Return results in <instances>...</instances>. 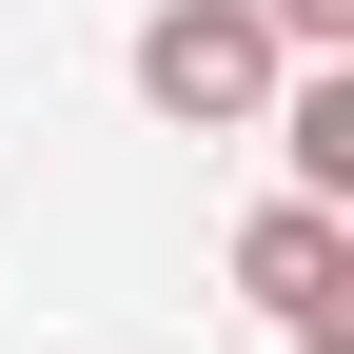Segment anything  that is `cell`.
I'll return each mask as SVG.
<instances>
[{"instance_id": "obj_1", "label": "cell", "mask_w": 354, "mask_h": 354, "mask_svg": "<svg viewBox=\"0 0 354 354\" xmlns=\"http://www.w3.org/2000/svg\"><path fill=\"white\" fill-rule=\"evenodd\" d=\"M118 59H138V99L177 118V138H256V99H276V59H295V39L256 20V0H158Z\"/></svg>"}, {"instance_id": "obj_2", "label": "cell", "mask_w": 354, "mask_h": 354, "mask_svg": "<svg viewBox=\"0 0 354 354\" xmlns=\"http://www.w3.org/2000/svg\"><path fill=\"white\" fill-rule=\"evenodd\" d=\"M236 295L295 354H354V197H295V177H276V197L236 216Z\"/></svg>"}, {"instance_id": "obj_3", "label": "cell", "mask_w": 354, "mask_h": 354, "mask_svg": "<svg viewBox=\"0 0 354 354\" xmlns=\"http://www.w3.org/2000/svg\"><path fill=\"white\" fill-rule=\"evenodd\" d=\"M256 20H276L295 59H354V0H256Z\"/></svg>"}]
</instances>
